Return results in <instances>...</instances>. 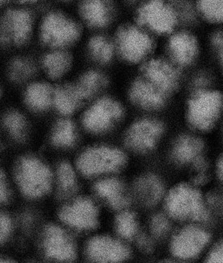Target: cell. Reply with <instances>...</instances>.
Wrapping results in <instances>:
<instances>
[{
	"instance_id": "3",
	"label": "cell",
	"mask_w": 223,
	"mask_h": 263,
	"mask_svg": "<svg viewBox=\"0 0 223 263\" xmlns=\"http://www.w3.org/2000/svg\"><path fill=\"white\" fill-rule=\"evenodd\" d=\"M82 32L79 23L61 11L48 12L39 27L42 42L55 49H63L73 45L79 39Z\"/></svg>"
},
{
	"instance_id": "18",
	"label": "cell",
	"mask_w": 223,
	"mask_h": 263,
	"mask_svg": "<svg viewBox=\"0 0 223 263\" xmlns=\"http://www.w3.org/2000/svg\"><path fill=\"white\" fill-rule=\"evenodd\" d=\"M166 95L143 77L135 81L129 89L132 102L147 109H157L163 106Z\"/></svg>"
},
{
	"instance_id": "37",
	"label": "cell",
	"mask_w": 223,
	"mask_h": 263,
	"mask_svg": "<svg viewBox=\"0 0 223 263\" xmlns=\"http://www.w3.org/2000/svg\"><path fill=\"white\" fill-rule=\"evenodd\" d=\"M9 197L10 193L5 175L0 170V204L8 202Z\"/></svg>"
},
{
	"instance_id": "33",
	"label": "cell",
	"mask_w": 223,
	"mask_h": 263,
	"mask_svg": "<svg viewBox=\"0 0 223 263\" xmlns=\"http://www.w3.org/2000/svg\"><path fill=\"white\" fill-rule=\"evenodd\" d=\"M170 229V221L164 215L157 214L152 219L151 230L155 237H163L168 233Z\"/></svg>"
},
{
	"instance_id": "30",
	"label": "cell",
	"mask_w": 223,
	"mask_h": 263,
	"mask_svg": "<svg viewBox=\"0 0 223 263\" xmlns=\"http://www.w3.org/2000/svg\"><path fill=\"white\" fill-rule=\"evenodd\" d=\"M57 179L59 187L62 194L70 196L75 193L77 187L76 177L73 169L68 163L59 164L57 169Z\"/></svg>"
},
{
	"instance_id": "11",
	"label": "cell",
	"mask_w": 223,
	"mask_h": 263,
	"mask_svg": "<svg viewBox=\"0 0 223 263\" xmlns=\"http://www.w3.org/2000/svg\"><path fill=\"white\" fill-rule=\"evenodd\" d=\"M140 72L143 78L166 93L174 90L178 85L179 72L173 62L151 58L141 64Z\"/></svg>"
},
{
	"instance_id": "21",
	"label": "cell",
	"mask_w": 223,
	"mask_h": 263,
	"mask_svg": "<svg viewBox=\"0 0 223 263\" xmlns=\"http://www.w3.org/2000/svg\"><path fill=\"white\" fill-rule=\"evenodd\" d=\"M72 65V56L63 49H54L47 53L42 61L45 72L53 79L65 76L70 70Z\"/></svg>"
},
{
	"instance_id": "5",
	"label": "cell",
	"mask_w": 223,
	"mask_h": 263,
	"mask_svg": "<svg viewBox=\"0 0 223 263\" xmlns=\"http://www.w3.org/2000/svg\"><path fill=\"white\" fill-rule=\"evenodd\" d=\"M166 208L171 217L180 220L191 219L201 222L209 218L199 192L187 184H180L172 189L166 198Z\"/></svg>"
},
{
	"instance_id": "13",
	"label": "cell",
	"mask_w": 223,
	"mask_h": 263,
	"mask_svg": "<svg viewBox=\"0 0 223 263\" xmlns=\"http://www.w3.org/2000/svg\"><path fill=\"white\" fill-rule=\"evenodd\" d=\"M210 240L208 233L196 226H189L174 236L171 243L173 255L183 259L194 258L205 248Z\"/></svg>"
},
{
	"instance_id": "15",
	"label": "cell",
	"mask_w": 223,
	"mask_h": 263,
	"mask_svg": "<svg viewBox=\"0 0 223 263\" xmlns=\"http://www.w3.org/2000/svg\"><path fill=\"white\" fill-rule=\"evenodd\" d=\"M167 50L174 65L188 66L194 62L199 52V44L194 34L180 31L170 34Z\"/></svg>"
},
{
	"instance_id": "38",
	"label": "cell",
	"mask_w": 223,
	"mask_h": 263,
	"mask_svg": "<svg viewBox=\"0 0 223 263\" xmlns=\"http://www.w3.org/2000/svg\"><path fill=\"white\" fill-rule=\"evenodd\" d=\"M137 243H138L140 248L145 252H151L153 250V242L150 237H148L146 235L142 234V235L139 236Z\"/></svg>"
},
{
	"instance_id": "32",
	"label": "cell",
	"mask_w": 223,
	"mask_h": 263,
	"mask_svg": "<svg viewBox=\"0 0 223 263\" xmlns=\"http://www.w3.org/2000/svg\"><path fill=\"white\" fill-rule=\"evenodd\" d=\"M35 65L28 58H17L10 66V76L15 82H24L31 78L35 72Z\"/></svg>"
},
{
	"instance_id": "36",
	"label": "cell",
	"mask_w": 223,
	"mask_h": 263,
	"mask_svg": "<svg viewBox=\"0 0 223 263\" xmlns=\"http://www.w3.org/2000/svg\"><path fill=\"white\" fill-rule=\"evenodd\" d=\"M207 261L212 263H223V241L216 245L207 257Z\"/></svg>"
},
{
	"instance_id": "25",
	"label": "cell",
	"mask_w": 223,
	"mask_h": 263,
	"mask_svg": "<svg viewBox=\"0 0 223 263\" xmlns=\"http://www.w3.org/2000/svg\"><path fill=\"white\" fill-rule=\"evenodd\" d=\"M202 149L203 144L200 139L192 136H183L173 146V156L180 163H189L199 157Z\"/></svg>"
},
{
	"instance_id": "46",
	"label": "cell",
	"mask_w": 223,
	"mask_h": 263,
	"mask_svg": "<svg viewBox=\"0 0 223 263\" xmlns=\"http://www.w3.org/2000/svg\"><path fill=\"white\" fill-rule=\"evenodd\" d=\"M65 1H70V0H65Z\"/></svg>"
},
{
	"instance_id": "31",
	"label": "cell",
	"mask_w": 223,
	"mask_h": 263,
	"mask_svg": "<svg viewBox=\"0 0 223 263\" xmlns=\"http://www.w3.org/2000/svg\"><path fill=\"white\" fill-rule=\"evenodd\" d=\"M116 231L124 238L132 239L137 234V224L134 214L125 211L120 213L116 219Z\"/></svg>"
},
{
	"instance_id": "39",
	"label": "cell",
	"mask_w": 223,
	"mask_h": 263,
	"mask_svg": "<svg viewBox=\"0 0 223 263\" xmlns=\"http://www.w3.org/2000/svg\"><path fill=\"white\" fill-rule=\"evenodd\" d=\"M218 174L223 181V156L221 158L219 163H218Z\"/></svg>"
},
{
	"instance_id": "16",
	"label": "cell",
	"mask_w": 223,
	"mask_h": 263,
	"mask_svg": "<svg viewBox=\"0 0 223 263\" xmlns=\"http://www.w3.org/2000/svg\"><path fill=\"white\" fill-rule=\"evenodd\" d=\"M87 254L92 261L113 262L126 260L129 256V250L120 241L100 236L89 241Z\"/></svg>"
},
{
	"instance_id": "2",
	"label": "cell",
	"mask_w": 223,
	"mask_h": 263,
	"mask_svg": "<svg viewBox=\"0 0 223 263\" xmlns=\"http://www.w3.org/2000/svg\"><path fill=\"white\" fill-rule=\"evenodd\" d=\"M179 20L178 11L168 0H145L135 11V22L152 35H170Z\"/></svg>"
},
{
	"instance_id": "22",
	"label": "cell",
	"mask_w": 223,
	"mask_h": 263,
	"mask_svg": "<svg viewBox=\"0 0 223 263\" xmlns=\"http://www.w3.org/2000/svg\"><path fill=\"white\" fill-rule=\"evenodd\" d=\"M87 48L92 59L96 63L103 65L109 63L116 52L114 41L100 33L92 35Z\"/></svg>"
},
{
	"instance_id": "24",
	"label": "cell",
	"mask_w": 223,
	"mask_h": 263,
	"mask_svg": "<svg viewBox=\"0 0 223 263\" xmlns=\"http://www.w3.org/2000/svg\"><path fill=\"white\" fill-rule=\"evenodd\" d=\"M54 90L45 82H35L27 89L25 101L28 106L41 111L48 109L53 102Z\"/></svg>"
},
{
	"instance_id": "7",
	"label": "cell",
	"mask_w": 223,
	"mask_h": 263,
	"mask_svg": "<svg viewBox=\"0 0 223 263\" xmlns=\"http://www.w3.org/2000/svg\"><path fill=\"white\" fill-rule=\"evenodd\" d=\"M126 163L123 152L109 146H96L85 151L77 161V167L85 176H96L119 170Z\"/></svg>"
},
{
	"instance_id": "10",
	"label": "cell",
	"mask_w": 223,
	"mask_h": 263,
	"mask_svg": "<svg viewBox=\"0 0 223 263\" xmlns=\"http://www.w3.org/2000/svg\"><path fill=\"white\" fill-rule=\"evenodd\" d=\"M78 14L88 28L97 31L105 29L116 19V4L113 0H80Z\"/></svg>"
},
{
	"instance_id": "12",
	"label": "cell",
	"mask_w": 223,
	"mask_h": 263,
	"mask_svg": "<svg viewBox=\"0 0 223 263\" xmlns=\"http://www.w3.org/2000/svg\"><path fill=\"white\" fill-rule=\"evenodd\" d=\"M164 132V126L154 119H140L134 122L126 136V143L130 148L138 152L153 149Z\"/></svg>"
},
{
	"instance_id": "27",
	"label": "cell",
	"mask_w": 223,
	"mask_h": 263,
	"mask_svg": "<svg viewBox=\"0 0 223 263\" xmlns=\"http://www.w3.org/2000/svg\"><path fill=\"white\" fill-rule=\"evenodd\" d=\"M52 143L59 147H69L76 143V130L73 122L69 119H62L55 124L52 130Z\"/></svg>"
},
{
	"instance_id": "23",
	"label": "cell",
	"mask_w": 223,
	"mask_h": 263,
	"mask_svg": "<svg viewBox=\"0 0 223 263\" xmlns=\"http://www.w3.org/2000/svg\"><path fill=\"white\" fill-rule=\"evenodd\" d=\"M135 191L146 205L153 206L159 202L163 197L164 189L158 178L150 175L138 180L135 184Z\"/></svg>"
},
{
	"instance_id": "34",
	"label": "cell",
	"mask_w": 223,
	"mask_h": 263,
	"mask_svg": "<svg viewBox=\"0 0 223 263\" xmlns=\"http://www.w3.org/2000/svg\"><path fill=\"white\" fill-rule=\"evenodd\" d=\"M12 227L11 217L5 213H0V244L5 242L9 238Z\"/></svg>"
},
{
	"instance_id": "1",
	"label": "cell",
	"mask_w": 223,
	"mask_h": 263,
	"mask_svg": "<svg viewBox=\"0 0 223 263\" xmlns=\"http://www.w3.org/2000/svg\"><path fill=\"white\" fill-rule=\"evenodd\" d=\"M113 41L120 58L130 64L144 63L154 46L152 34L135 21L120 24Z\"/></svg>"
},
{
	"instance_id": "29",
	"label": "cell",
	"mask_w": 223,
	"mask_h": 263,
	"mask_svg": "<svg viewBox=\"0 0 223 263\" xmlns=\"http://www.w3.org/2000/svg\"><path fill=\"white\" fill-rule=\"evenodd\" d=\"M4 126L11 137L23 140L27 134V121L24 115L17 111L8 112L4 118Z\"/></svg>"
},
{
	"instance_id": "6",
	"label": "cell",
	"mask_w": 223,
	"mask_h": 263,
	"mask_svg": "<svg viewBox=\"0 0 223 263\" xmlns=\"http://www.w3.org/2000/svg\"><path fill=\"white\" fill-rule=\"evenodd\" d=\"M17 181L25 196L38 198L50 190L52 174L48 166L36 158H23L17 169Z\"/></svg>"
},
{
	"instance_id": "4",
	"label": "cell",
	"mask_w": 223,
	"mask_h": 263,
	"mask_svg": "<svg viewBox=\"0 0 223 263\" xmlns=\"http://www.w3.org/2000/svg\"><path fill=\"white\" fill-rule=\"evenodd\" d=\"M222 108L223 97L219 92L211 89H197L187 106L189 123L201 132L210 130L218 121Z\"/></svg>"
},
{
	"instance_id": "9",
	"label": "cell",
	"mask_w": 223,
	"mask_h": 263,
	"mask_svg": "<svg viewBox=\"0 0 223 263\" xmlns=\"http://www.w3.org/2000/svg\"><path fill=\"white\" fill-rule=\"evenodd\" d=\"M33 23V16L27 10H11L0 21V43L24 45L32 35Z\"/></svg>"
},
{
	"instance_id": "28",
	"label": "cell",
	"mask_w": 223,
	"mask_h": 263,
	"mask_svg": "<svg viewBox=\"0 0 223 263\" xmlns=\"http://www.w3.org/2000/svg\"><path fill=\"white\" fill-rule=\"evenodd\" d=\"M197 10L209 22L222 24L223 0H197Z\"/></svg>"
},
{
	"instance_id": "40",
	"label": "cell",
	"mask_w": 223,
	"mask_h": 263,
	"mask_svg": "<svg viewBox=\"0 0 223 263\" xmlns=\"http://www.w3.org/2000/svg\"><path fill=\"white\" fill-rule=\"evenodd\" d=\"M0 262H14V261H12V260L10 259V258H6V257H0Z\"/></svg>"
},
{
	"instance_id": "35",
	"label": "cell",
	"mask_w": 223,
	"mask_h": 263,
	"mask_svg": "<svg viewBox=\"0 0 223 263\" xmlns=\"http://www.w3.org/2000/svg\"><path fill=\"white\" fill-rule=\"evenodd\" d=\"M211 45L223 70V32H216L211 38Z\"/></svg>"
},
{
	"instance_id": "43",
	"label": "cell",
	"mask_w": 223,
	"mask_h": 263,
	"mask_svg": "<svg viewBox=\"0 0 223 263\" xmlns=\"http://www.w3.org/2000/svg\"><path fill=\"white\" fill-rule=\"evenodd\" d=\"M8 0H0V7L8 2Z\"/></svg>"
},
{
	"instance_id": "26",
	"label": "cell",
	"mask_w": 223,
	"mask_h": 263,
	"mask_svg": "<svg viewBox=\"0 0 223 263\" xmlns=\"http://www.w3.org/2000/svg\"><path fill=\"white\" fill-rule=\"evenodd\" d=\"M105 84L106 79L102 72L89 70L80 77L76 85L85 101L95 96L105 86Z\"/></svg>"
},
{
	"instance_id": "44",
	"label": "cell",
	"mask_w": 223,
	"mask_h": 263,
	"mask_svg": "<svg viewBox=\"0 0 223 263\" xmlns=\"http://www.w3.org/2000/svg\"><path fill=\"white\" fill-rule=\"evenodd\" d=\"M168 1H175V2H178V1H181V0H168Z\"/></svg>"
},
{
	"instance_id": "45",
	"label": "cell",
	"mask_w": 223,
	"mask_h": 263,
	"mask_svg": "<svg viewBox=\"0 0 223 263\" xmlns=\"http://www.w3.org/2000/svg\"><path fill=\"white\" fill-rule=\"evenodd\" d=\"M0 96H1V89H0Z\"/></svg>"
},
{
	"instance_id": "19",
	"label": "cell",
	"mask_w": 223,
	"mask_h": 263,
	"mask_svg": "<svg viewBox=\"0 0 223 263\" xmlns=\"http://www.w3.org/2000/svg\"><path fill=\"white\" fill-rule=\"evenodd\" d=\"M95 190L115 210H123L129 204V200L125 193L123 184L116 179L100 180L96 183Z\"/></svg>"
},
{
	"instance_id": "14",
	"label": "cell",
	"mask_w": 223,
	"mask_h": 263,
	"mask_svg": "<svg viewBox=\"0 0 223 263\" xmlns=\"http://www.w3.org/2000/svg\"><path fill=\"white\" fill-rule=\"evenodd\" d=\"M59 217L65 224L73 228L90 230L98 224V211L90 199L79 198L64 207Z\"/></svg>"
},
{
	"instance_id": "41",
	"label": "cell",
	"mask_w": 223,
	"mask_h": 263,
	"mask_svg": "<svg viewBox=\"0 0 223 263\" xmlns=\"http://www.w3.org/2000/svg\"><path fill=\"white\" fill-rule=\"evenodd\" d=\"M18 1H19L21 3H22V4H31L37 2L38 0H18Z\"/></svg>"
},
{
	"instance_id": "20",
	"label": "cell",
	"mask_w": 223,
	"mask_h": 263,
	"mask_svg": "<svg viewBox=\"0 0 223 263\" xmlns=\"http://www.w3.org/2000/svg\"><path fill=\"white\" fill-rule=\"evenodd\" d=\"M76 85H61L54 90L53 103L59 113L71 115L84 102Z\"/></svg>"
},
{
	"instance_id": "42",
	"label": "cell",
	"mask_w": 223,
	"mask_h": 263,
	"mask_svg": "<svg viewBox=\"0 0 223 263\" xmlns=\"http://www.w3.org/2000/svg\"><path fill=\"white\" fill-rule=\"evenodd\" d=\"M124 2L128 5H132V4H137L138 0H124Z\"/></svg>"
},
{
	"instance_id": "17",
	"label": "cell",
	"mask_w": 223,
	"mask_h": 263,
	"mask_svg": "<svg viewBox=\"0 0 223 263\" xmlns=\"http://www.w3.org/2000/svg\"><path fill=\"white\" fill-rule=\"evenodd\" d=\"M45 250L48 258L58 261L76 258V247L65 230L56 226H48L45 231Z\"/></svg>"
},
{
	"instance_id": "8",
	"label": "cell",
	"mask_w": 223,
	"mask_h": 263,
	"mask_svg": "<svg viewBox=\"0 0 223 263\" xmlns=\"http://www.w3.org/2000/svg\"><path fill=\"white\" fill-rule=\"evenodd\" d=\"M123 113V107L117 101L104 98L87 109L82 122L89 132L103 133L113 127L121 119Z\"/></svg>"
}]
</instances>
